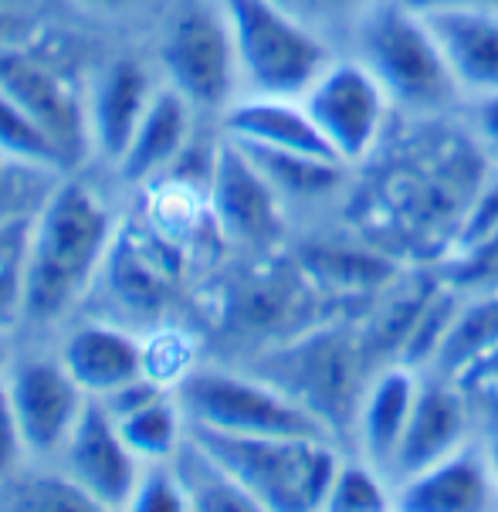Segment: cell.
I'll list each match as a JSON object with an SVG mask.
<instances>
[{
  "label": "cell",
  "instance_id": "cell-44",
  "mask_svg": "<svg viewBox=\"0 0 498 512\" xmlns=\"http://www.w3.org/2000/svg\"><path fill=\"white\" fill-rule=\"evenodd\" d=\"M488 4H495V7H498V0H488Z\"/></svg>",
  "mask_w": 498,
  "mask_h": 512
},
{
  "label": "cell",
  "instance_id": "cell-27",
  "mask_svg": "<svg viewBox=\"0 0 498 512\" xmlns=\"http://www.w3.org/2000/svg\"><path fill=\"white\" fill-rule=\"evenodd\" d=\"M34 214L0 221V329H11L24 316V272Z\"/></svg>",
  "mask_w": 498,
  "mask_h": 512
},
{
  "label": "cell",
  "instance_id": "cell-26",
  "mask_svg": "<svg viewBox=\"0 0 498 512\" xmlns=\"http://www.w3.org/2000/svg\"><path fill=\"white\" fill-rule=\"evenodd\" d=\"M498 343V299H482L448 326L438 340V367L461 370L465 363L485 357Z\"/></svg>",
  "mask_w": 498,
  "mask_h": 512
},
{
  "label": "cell",
  "instance_id": "cell-34",
  "mask_svg": "<svg viewBox=\"0 0 498 512\" xmlns=\"http://www.w3.org/2000/svg\"><path fill=\"white\" fill-rule=\"evenodd\" d=\"M143 360H146V377H153L156 384L166 380H180L190 373V350L177 333H156L153 346H143Z\"/></svg>",
  "mask_w": 498,
  "mask_h": 512
},
{
  "label": "cell",
  "instance_id": "cell-23",
  "mask_svg": "<svg viewBox=\"0 0 498 512\" xmlns=\"http://www.w3.org/2000/svg\"><path fill=\"white\" fill-rule=\"evenodd\" d=\"M170 465L187 492L190 509H258L255 499L231 479V472L221 462H214L190 435L183 438Z\"/></svg>",
  "mask_w": 498,
  "mask_h": 512
},
{
  "label": "cell",
  "instance_id": "cell-2",
  "mask_svg": "<svg viewBox=\"0 0 498 512\" xmlns=\"http://www.w3.org/2000/svg\"><path fill=\"white\" fill-rule=\"evenodd\" d=\"M187 435L255 499L258 509H326L339 472V451L329 438L295 435H224L187 424Z\"/></svg>",
  "mask_w": 498,
  "mask_h": 512
},
{
  "label": "cell",
  "instance_id": "cell-14",
  "mask_svg": "<svg viewBox=\"0 0 498 512\" xmlns=\"http://www.w3.org/2000/svg\"><path fill=\"white\" fill-rule=\"evenodd\" d=\"M441 55L448 62L465 102L498 92V7L458 4L427 11Z\"/></svg>",
  "mask_w": 498,
  "mask_h": 512
},
{
  "label": "cell",
  "instance_id": "cell-28",
  "mask_svg": "<svg viewBox=\"0 0 498 512\" xmlns=\"http://www.w3.org/2000/svg\"><path fill=\"white\" fill-rule=\"evenodd\" d=\"M0 153L11 160L31 163L41 170H61L68 167V160L61 150L48 140V133L24 112L17 102L0 89Z\"/></svg>",
  "mask_w": 498,
  "mask_h": 512
},
{
  "label": "cell",
  "instance_id": "cell-3",
  "mask_svg": "<svg viewBox=\"0 0 498 512\" xmlns=\"http://www.w3.org/2000/svg\"><path fill=\"white\" fill-rule=\"evenodd\" d=\"M353 45V55L380 78L393 106L434 116L465 102L431 24L404 0H377L366 7L353 24Z\"/></svg>",
  "mask_w": 498,
  "mask_h": 512
},
{
  "label": "cell",
  "instance_id": "cell-4",
  "mask_svg": "<svg viewBox=\"0 0 498 512\" xmlns=\"http://www.w3.org/2000/svg\"><path fill=\"white\" fill-rule=\"evenodd\" d=\"M227 14L238 51L241 85L251 95H288L316 82V75L332 62L329 45L309 21L278 0H217Z\"/></svg>",
  "mask_w": 498,
  "mask_h": 512
},
{
  "label": "cell",
  "instance_id": "cell-36",
  "mask_svg": "<svg viewBox=\"0 0 498 512\" xmlns=\"http://www.w3.org/2000/svg\"><path fill=\"white\" fill-rule=\"evenodd\" d=\"M24 451L28 448H24L21 424H17L11 404V390H7V380H0V479H7V475L21 468Z\"/></svg>",
  "mask_w": 498,
  "mask_h": 512
},
{
  "label": "cell",
  "instance_id": "cell-43",
  "mask_svg": "<svg viewBox=\"0 0 498 512\" xmlns=\"http://www.w3.org/2000/svg\"><path fill=\"white\" fill-rule=\"evenodd\" d=\"M492 468H495V479H498V451H492Z\"/></svg>",
  "mask_w": 498,
  "mask_h": 512
},
{
  "label": "cell",
  "instance_id": "cell-10",
  "mask_svg": "<svg viewBox=\"0 0 498 512\" xmlns=\"http://www.w3.org/2000/svg\"><path fill=\"white\" fill-rule=\"evenodd\" d=\"M61 472L72 475L99 509H122L133 499L143 462L126 445L102 401L89 397L75 431L61 448Z\"/></svg>",
  "mask_w": 498,
  "mask_h": 512
},
{
  "label": "cell",
  "instance_id": "cell-40",
  "mask_svg": "<svg viewBox=\"0 0 498 512\" xmlns=\"http://www.w3.org/2000/svg\"><path fill=\"white\" fill-rule=\"evenodd\" d=\"M14 31H17V17L11 11H4V7H0V48H4L7 41L14 38Z\"/></svg>",
  "mask_w": 498,
  "mask_h": 512
},
{
  "label": "cell",
  "instance_id": "cell-30",
  "mask_svg": "<svg viewBox=\"0 0 498 512\" xmlns=\"http://www.w3.org/2000/svg\"><path fill=\"white\" fill-rule=\"evenodd\" d=\"M309 268L332 289H373L390 279V262L370 255H356L346 248H319L309 255Z\"/></svg>",
  "mask_w": 498,
  "mask_h": 512
},
{
  "label": "cell",
  "instance_id": "cell-1",
  "mask_svg": "<svg viewBox=\"0 0 498 512\" xmlns=\"http://www.w3.org/2000/svg\"><path fill=\"white\" fill-rule=\"evenodd\" d=\"M112 245L109 207L85 184H58L38 204L24 272V316L51 323L78 302L102 272Z\"/></svg>",
  "mask_w": 498,
  "mask_h": 512
},
{
  "label": "cell",
  "instance_id": "cell-21",
  "mask_svg": "<svg viewBox=\"0 0 498 512\" xmlns=\"http://www.w3.org/2000/svg\"><path fill=\"white\" fill-rule=\"evenodd\" d=\"M421 380L417 373L404 367L383 370L370 387L363 390L360 411H356V438H360L363 462L380 468L383 475L390 472L393 455L400 448V438L407 431L410 411H414Z\"/></svg>",
  "mask_w": 498,
  "mask_h": 512
},
{
  "label": "cell",
  "instance_id": "cell-5",
  "mask_svg": "<svg viewBox=\"0 0 498 512\" xmlns=\"http://www.w3.org/2000/svg\"><path fill=\"white\" fill-rule=\"evenodd\" d=\"M177 401L187 424L224 435H295L332 438L316 414L288 397L265 377H241L227 370H190L180 380Z\"/></svg>",
  "mask_w": 498,
  "mask_h": 512
},
{
  "label": "cell",
  "instance_id": "cell-17",
  "mask_svg": "<svg viewBox=\"0 0 498 512\" xmlns=\"http://www.w3.org/2000/svg\"><path fill=\"white\" fill-rule=\"evenodd\" d=\"M461 445H465V407H461L458 394L444 380H421L414 411H410L407 431L400 438L387 479L397 489Z\"/></svg>",
  "mask_w": 498,
  "mask_h": 512
},
{
  "label": "cell",
  "instance_id": "cell-12",
  "mask_svg": "<svg viewBox=\"0 0 498 512\" xmlns=\"http://www.w3.org/2000/svg\"><path fill=\"white\" fill-rule=\"evenodd\" d=\"M7 390H11L17 424H21L24 448L38 455L65 448L89 404V394L75 384L61 360H24L7 377Z\"/></svg>",
  "mask_w": 498,
  "mask_h": 512
},
{
  "label": "cell",
  "instance_id": "cell-6",
  "mask_svg": "<svg viewBox=\"0 0 498 512\" xmlns=\"http://www.w3.org/2000/svg\"><path fill=\"white\" fill-rule=\"evenodd\" d=\"M163 62L170 85L194 109H227L241 85L238 51L227 14L217 0H194L173 17Z\"/></svg>",
  "mask_w": 498,
  "mask_h": 512
},
{
  "label": "cell",
  "instance_id": "cell-18",
  "mask_svg": "<svg viewBox=\"0 0 498 512\" xmlns=\"http://www.w3.org/2000/svg\"><path fill=\"white\" fill-rule=\"evenodd\" d=\"M153 92L156 89L150 82V72L136 58L112 62L95 82L92 99L85 102V109H89V140L106 160L119 163V156L126 153Z\"/></svg>",
  "mask_w": 498,
  "mask_h": 512
},
{
  "label": "cell",
  "instance_id": "cell-24",
  "mask_svg": "<svg viewBox=\"0 0 498 512\" xmlns=\"http://www.w3.org/2000/svg\"><path fill=\"white\" fill-rule=\"evenodd\" d=\"M241 146L258 163V170L268 177V184L282 197H295V201H312V197L332 194L346 173V163L319 160V156L265 150V146H248V143Z\"/></svg>",
  "mask_w": 498,
  "mask_h": 512
},
{
  "label": "cell",
  "instance_id": "cell-8",
  "mask_svg": "<svg viewBox=\"0 0 498 512\" xmlns=\"http://www.w3.org/2000/svg\"><path fill=\"white\" fill-rule=\"evenodd\" d=\"M265 370L268 373H261V377L282 387L288 397H295L329 431L332 424L356 418V411H360L363 390L356 394L360 363H356V353L346 343V336L319 333L302 343H292L272 353L265 360Z\"/></svg>",
  "mask_w": 498,
  "mask_h": 512
},
{
  "label": "cell",
  "instance_id": "cell-16",
  "mask_svg": "<svg viewBox=\"0 0 498 512\" xmlns=\"http://www.w3.org/2000/svg\"><path fill=\"white\" fill-rule=\"evenodd\" d=\"M224 129L231 140L248 146H265V150H285V153H305L319 156V160L343 163L319 126L312 123L309 109L302 99H288V95H251L244 92L224 109Z\"/></svg>",
  "mask_w": 498,
  "mask_h": 512
},
{
  "label": "cell",
  "instance_id": "cell-25",
  "mask_svg": "<svg viewBox=\"0 0 498 512\" xmlns=\"http://www.w3.org/2000/svg\"><path fill=\"white\" fill-rule=\"evenodd\" d=\"M0 506L7 509H34V512H89L99 509L89 492L78 485L68 472H11L0 479Z\"/></svg>",
  "mask_w": 498,
  "mask_h": 512
},
{
  "label": "cell",
  "instance_id": "cell-22",
  "mask_svg": "<svg viewBox=\"0 0 498 512\" xmlns=\"http://www.w3.org/2000/svg\"><path fill=\"white\" fill-rule=\"evenodd\" d=\"M119 424L126 445L136 451L139 462H170L177 448L187 438V418L180 401H170L163 394H153L150 401L136 404L133 411L112 418Z\"/></svg>",
  "mask_w": 498,
  "mask_h": 512
},
{
  "label": "cell",
  "instance_id": "cell-38",
  "mask_svg": "<svg viewBox=\"0 0 498 512\" xmlns=\"http://www.w3.org/2000/svg\"><path fill=\"white\" fill-rule=\"evenodd\" d=\"M302 4V21H309V17H346V21L356 24V17H360L366 7L377 4V0H299Z\"/></svg>",
  "mask_w": 498,
  "mask_h": 512
},
{
  "label": "cell",
  "instance_id": "cell-33",
  "mask_svg": "<svg viewBox=\"0 0 498 512\" xmlns=\"http://www.w3.org/2000/svg\"><path fill=\"white\" fill-rule=\"evenodd\" d=\"M454 282H458L461 289L498 292V231L482 238L478 245L461 251V262L454 268Z\"/></svg>",
  "mask_w": 498,
  "mask_h": 512
},
{
  "label": "cell",
  "instance_id": "cell-31",
  "mask_svg": "<svg viewBox=\"0 0 498 512\" xmlns=\"http://www.w3.org/2000/svg\"><path fill=\"white\" fill-rule=\"evenodd\" d=\"M129 509L139 512H177V509H190L187 492L173 472L170 462H146L143 472H139V482L133 489V499H129Z\"/></svg>",
  "mask_w": 498,
  "mask_h": 512
},
{
  "label": "cell",
  "instance_id": "cell-42",
  "mask_svg": "<svg viewBox=\"0 0 498 512\" xmlns=\"http://www.w3.org/2000/svg\"><path fill=\"white\" fill-rule=\"evenodd\" d=\"M4 357H7V343H4V329H0V367H4Z\"/></svg>",
  "mask_w": 498,
  "mask_h": 512
},
{
  "label": "cell",
  "instance_id": "cell-39",
  "mask_svg": "<svg viewBox=\"0 0 498 512\" xmlns=\"http://www.w3.org/2000/svg\"><path fill=\"white\" fill-rule=\"evenodd\" d=\"M407 7H414V11H441V7H458V4H488V0H404Z\"/></svg>",
  "mask_w": 498,
  "mask_h": 512
},
{
  "label": "cell",
  "instance_id": "cell-9",
  "mask_svg": "<svg viewBox=\"0 0 498 512\" xmlns=\"http://www.w3.org/2000/svg\"><path fill=\"white\" fill-rule=\"evenodd\" d=\"M207 211L224 238L238 245H268L282 231V194L231 136L214 150Z\"/></svg>",
  "mask_w": 498,
  "mask_h": 512
},
{
  "label": "cell",
  "instance_id": "cell-32",
  "mask_svg": "<svg viewBox=\"0 0 498 512\" xmlns=\"http://www.w3.org/2000/svg\"><path fill=\"white\" fill-rule=\"evenodd\" d=\"M288 285L268 279V282H255L248 289H241V295L234 299V323L244 329H275L282 323V316H288Z\"/></svg>",
  "mask_w": 498,
  "mask_h": 512
},
{
  "label": "cell",
  "instance_id": "cell-19",
  "mask_svg": "<svg viewBox=\"0 0 498 512\" xmlns=\"http://www.w3.org/2000/svg\"><path fill=\"white\" fill-rule=\"evenodd\" d=\"M61 363L89 397H106L112 390L146 377L143 343L129 329L109 323L75 329L61 346Z\"/></svg>",
  "mask_w": 498,
  "mask_h": 512
},
{
  "label": "cell",
  "instance_id": "cell-20",
  "mask_svg": "<svg viewBox=\"0 0 498 512\" xmlns=\"http://www.w3.org/2000/svg\"><path fill=\"white\" fill-rule=\"evenodd\" d=\"M190 116H194V106L187 102V95H180L173 85L156 89L143 119H139L133 140L126 146V153L119 156L122 177L133 180V184H146L153 177H163L180 160V153L187 150Z\"/></svg>",
  "mask_w": 498,
  "mask_h": 512
},
{
  "label": "cell",
  "instance_id": "cell-37",
  "mask_svg": "<svg viewBox=\"0 0 498 512\" xmlns=\"http://www.w3.org/2000/svg\"><path fill=\"white\" fill-rule=\"evenodd\" d=\"M468 123L478 150L498 167V92L468 102Z\"/></svg>",
  "mask_w": 498,
  "mask_h": 512
},
{
  "label": "cell",
  "instance_id": "cell-29",
  "mask_svg": "<svg viewBox=\"0 0 498 512\" xmlns=\"http://www.w3.org/2000/svg\"><path fill=\"white\" fill-rule=\"evenodd\" d=\"M390 479L373 468L370 462H339V472L332 479V489L326 496V509L336 512H373V509H387L393 506V489L387 485Z\"/></svg>",
  "mask_w": 498,
  "mask_h": 512
},
{
  "label": "cell",
  "instance_id": "cell-13",
  "mask_svg": "<svg viewBox=\"0 0 498 512\" xmlns=\"http://www.w3.org/2000/svg\"><path fill=\"white\" fill-rule=\"evenodd\" d=\"M102 268H106L112 299L122 312L139 319L160 316L180 282L177 251L156 228H126L112 234Z\"/></svg>",
  "mask_w": 498,
  "mask_h": 512
},
{
  "label": "cell",
  "instance_id": "cell-35",
  "mask_svg": "<svg viewBox=\"0 0 498 512\" xmlns=\"http://www.w3.org/2000/svg\"><path fill=\"white\" fill-rule=\"evenodd\" d=\"M34 173H48V170L31 167V163H21V160H11V156L0 153V221L17 218V214H28L24 207H28L31 201H38L31 184H24V180L34 177ZM45 197H41V201H45Z\"/></svg>",
  "mask_w": 498,
  "mask_h": 512
},
{
  "label": "cell",
  "instance_id": "cell-7",
  "mask_svg": "<svg viewBox=\"0 0 498 512\" xmlns=\"http://www.w3.org/2000/svg\"><path fill=\"white\" fill-rule=\"evenodd\" d=\"M302 106L312 123L326 136L332 153L346 163H360L380 143L383 126L390 119V95L380 78L356 55L332 58L316 75V82L302 92Z\"/></svg>",
  "mask_w": 498,
  "mask_h": 512
},
{
  "label": "cell",
  "instance_id": "cell-15",
  "mask_svg": "<svg viewBox=\"0 0 498 512\" xmlns=\"http://www.w3.org/2000/svg\"><path fill=\"white\" fill-rule=\"evenodd\" d=\"M495 468L492 455L461 445L441 462L417 472L414 479L393 489V506L417 512H478L495 502Z\"/></svg>",
  "mask_w": 498,
  "mask_h": 512
},
{
  "label": "cell",
  "instance_id": "cell-41",
  "mask_svg": "<svg viewBox=\"0 0 498 512\" xmlns=\"http://www.w3.org/2000/svg\"><path fill=\"white\" fill-rule=\"evenodd\" d=\"M82 4H92V7H129V4H139V0H82Z\"/></svg>",
  "mask_w": 498,
  "mask_h": 512
},
{
  "label": "cell",
  "instance_id": "cell-11",
  "mask_svg": "<svg viewBox=\"0 0 498 512\" xmlns=\"http://www.w3.org/2000/svg\"><path fill=\"white\" fill-rule=\"evenodd\" d=\"M0 89L48 133L68 163L78 160L89 140V109L72 85L24 48H0Z\"/></svg>",
  "mask_w": 498,
  "mask_h": 512
}]
</instances>
